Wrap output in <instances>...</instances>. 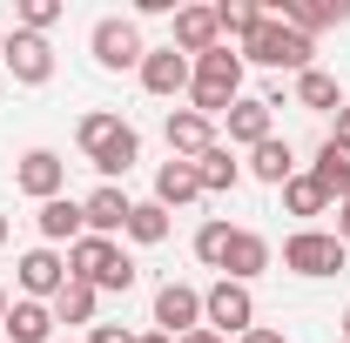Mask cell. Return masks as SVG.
<instances>
[{
  "instance_id": "277c9868",
  "label": "cell",
  "mask_w": 350,
  "mask_h": 343,
  "mask_svg": "<svg viewBox=\"0 0 350 343\" xmlns=\"http://www.w3.org/2000/svg\"><path fill=\"white\" fill-rule=\"evenodd\" d=\"M310 54H317V41H310V34H297V27H283L276 14H269L256 34L243 41V61H256V68H276V74H304Z\"/></svg>"
},
{
  "instance_id": "7c38bea8",
  "label": "cell",
  "mask_w": 350,
  "mask_h": 343,
  "mask_svg": "<svg viewBox=\"0 0 350 343\" xmlns=\"http://www.w3.org/2000/svg\"><path fill=\"white\" fill-rule=\"evenodd\" d=\"M14 182H21V195L54 202V195L68 189V162H61L54 148H27V155H21V169H14Z\"/></svg>"
},
{
  "instance_id": "d4e9b609",
  "label": "cell",
  "mask_w": 350,
  "mask_h": 343,
  "mask_svg": "<svg viewBox=\"0 0 350 343\" xmlns=\"http://www.w3.org/2000/svg\"><path fill=\"white\" fill-rule=\"evenodd\" d=\"M330 202H337V195H330V189H323L310 169H297L290 182H283V209H290V215H323Z\"/></svg>"
},
{
  "instance_id": "ab89813d",
  "label": "cell",
  "mask_w": 350,
  "mask_h": 343,
  "mask_svg": "<svg viewBox=\"0 0 350 343\" xmlns=\"http://www.w3.org/2000/svg\"><path fill=\"white\" fill-rule=\"evenodd\" d=\"M0 54H7V34H0Z\"/></svg>"
},
{
  "instance_id": "d6a6232c",
  "label": "cell",
  "mask_w": 350,
  "mask_h": 343,
  "mask_svg": "<svg viewBox=\"0 0 350 343\" xmlns=\"http://www.w3.org/2000/svg\"><path fill=\"white\" fill-rule=\"evenodd\" d=\"M337 243H344V249H350V195H344V202H337Z\"/></svg>"
},
{
  "instance_id": "836d02e7",
  "label": "cell",
  "mask_w": 350,
  "mask_h": 343,
  "mask_svg": "<svg viewBox=\"0 0 350 343\" xmlns=\"http://www.w3.org/2000/svg\"><path fill=\"white\" fill-rule=\"evenodd\" d=\"M175 343H229V337H216V330L202 323V330H189V337H175Z\"/></svg>"
},
{
  "instance_id": "60d3db41",
  "label": "cell",
  "mask_w": 350,
  "mask_h": 343,
  "mask_svg": "<svg viewBox=\"0 0 350 343\" xmlns=\"http://www.w3.org/2000/svg\"><path fill=\"white\" fill-rule=\"evenodd\" d=\"M68 343H75V337H68ZM81 343H88V337H81Z\"/></svg>"
},
{
  "instance_id": "8fae6325",
  "label": "cell",
  "mask_w": 350,
  "mask_h": 343,
  "mask_svg": "<svg viewBox=\"0 0 350 343\" xmlns=\"http://www.w3.org/2000/svg\"><path fill=\"white\" fill-rule=\"evenodd\" d=\"M155 330H162V337H189V330H202V290H189V283H162V290H155Z\"/></svg>"
},
{
  "instance_id": "ba28073f",
  "label": "cell",
  "mask_w": 350,
  "mask_h": 343,
  "mask_svg": "<svg viewBox=\"0 0 350 343\" xmlns=\"http://www.w3.org/2000/svg\"><path fill=\"white\" fill-rule=\"evenodd\" d=\"M14 283H21V297H34V303H54L61 290H68V256L61 249H27V256L14 262Z\"/></svg>"
},
{
  "instance_id": "52a82bcc",
  "label": "cell",
  "mask_w": 350,
  "mask_h": 343,
  "mask_svg": "<svg viewBox=\"0 0 350 343\" xmlns=\"http://www.w3.org/2000/svg\"><path fill=\"white\" fill-rule=\"evenodd\" d=\"M88 47H94V68H108V74L142 68V54H148V41H142V27H135L129 14H108V20H94Z\"/></svg>"
},
{
  "instance_id": "9a60e30c",
  "label": "cell",
  "mask_w": 350,
  "mask_h": 343,
  "mask_svg": "<svg viewBox=\"0 0 350 343\" xmlns=\"http://www.w3.org/2000/svg\"><path fill=\"white\" fill-rule=\"evenodd\" d=\"M269 115H276V108H269V101H262V94H243V101H229V115H222V128H229V148H256V141H269Z\"/></svg>"
},
{
  "instance_id": "4fadbf2b",
  "label": "cell",
  "mask_w": 350,
  "mask_h": 343,
  "mask_svg": "<svg viewBox=\"0 0 350 343\" xmlns=\"http://www.w3.org/2000/svg\"><path fill=\"white\" fill-rule=\"evenodd\" d=\"M162 135H169V155H175V162H196L202 148H216V141H222L216 122H209V115H196V108H175L169 122H162Z\"/></svg>"
},
{
  "instance_id": "d6986e66",
  "label": "cell",
  "mask_w": 350,
  "mask_h": 343,
  "mask_svg": "<svg viewBox=\"0 0 350 343\" xmlns=\"http://www.w3.org/2000/svg\"><path fill=\"white\" fill-rule=\"evenodd\" d=\"M7 343H54V310L34 297H14V310H7Z\"/></svg>"
},
{
  "instance_id": "4dcf8cb0",
  "label": "cell",
  "mask_w": 350,
  "mask_h": 343,
  "mask_svg": "<svg viewBox=\"0 0 350 343\" xmlns=\"http://www.w3.org/2000/svg\"><path fill=\"white\" fill-rule=\"evenodd\" d=\"M88 343H135V330H122V323H94Z\"/></svg>"
},
{
  "instance_id": "74e56055",
  "label": "cell",
  "mask_w": 350,
  "mask_h": 343,
  "mask_svg": "<svg viewBox=\"0 0 350 343\" xmlns=\"http://www.w3.org/2000/svg\"><path fill=\"white\" fill-rule=\"evenodd\" d=\"M344 343H350V310H344Z\"/></svg>"
},
{
  "instance_id": "8d00e7d4",
  "label": "cell",
  "mask_w": 350,
  "mask_h": 343,
  "mask_svg": "<svg viewBox=\"0 0 350 343\" xmlns=\"http://www.w3.org/2000/svg\"><path fill=\"white\" fill-rule=\"evenodd\" d=\"M7 310H14V297H7V283H0V323H7Z\"/></svg>"
},
{
  "instance_id": "8992f818",
  "label": "cell",
  "mask_w": 350,
  "mask_h": 343,
  "mask_svg": "<svg viewBox=\"0 0 350 343\" xmlns=\"http://www.w3.org/2000/svg\"><path fill=\"white\" fill-rule=\"evenodd\" d=\"M344 262H350V249L337 243V229H297L283 243V269L290 276H337Z\"/></svg>"
},
{
  "instance_id": "9c48e42d",
  "label": "cell",
  "mask_w": 350,
  "mask_h": 343,
  "mask_svg": "<svg viewBox=\"0 0 350 343\" xmlns=\"http://www.w3.org/2000/svg\"><path fill=\"white\" fill-rule=\"evenodd\" d=\"M0 61H7V74L21 87H47L54 81V47H47V34H21V27H14Z\"/></svg>"
},
{
  "instance_id": "ffe728a7",
  "label": "cell",
  "mask_w": 350,
  "mask_h": 343,
  "mask_svg": "<svg viewBox=\"0 0 350 343\" xmlns=\"http://www.w3.org/2000/svg\"><path fill=\"white\" fill-rule=\"evenodd\" d=\"M196 182H202V195H229V189L243 182V162H236V148H229V141L202 148V155H196Z\"/></svg>"
},
{
  "instance_id": "f1b7e54d",
  "label": "cell",
  "mask_w": 350,
  "mask_h": 343,
  "mask_svg": "<svg viewBox=\"0 0 350 343\" xmlns=\"http://www.w3.org/2000/svg\"><path fill=\"white\" fill-rule=\"evenodd\" d=\"M229 236H236V229H229V222H202V229H196V256L209 262V269H222V256H229Z\"/></svg>"
},
{
  "instance_id": "e575fe53",
  "label": "cell",
  "mask_w": 350,
  "mask_h": 343,
  "mask_svg": "<svg viewBox=\"0 0 350 343\" xmlns=\"http://www.w3.org/2000/svg\"><path fill=\"white\" fill-rule=\"evenodd\" d=\"M330 135H337V141H350V101L337 108V128H330Z\"/></svg>"
},
{
  "instance_id": "f35d334b",
  "label": "cell",
  "mask_w": 350,
  "mask_h": 343,
  "mask_svg": "<svg viewBox=\"0 0 350 343\" xmlns=\"http://www.w3.org/2000/svg\"><path fill=\"white\" fill-rule=\"evenodd\" d=\"M0 243H7V215H0Z\"/></svg>"
},
{
  "instance_id": "cb8c5ba5",
  "label": "cell",
  "mask_w": 350,
  "mask_h": 343,
  "mask_svg": "<svg viewBox=\"0 0 350 343\" xmlns=\"http://www.w3.org/2000/svg\"><path fill=\"white\" fill-rule=\"evenodd\" d=\"M290 94H297V108H310V115H337L344 108V87H337V74H323V68H304Z\"/></svg>"
},
{
  "instance_id": "e0dca14e",
  "label": "cell",
  "mask_w": 350,
  "mask_h": 343,
  "mask_svg": "<svg viewBox=\"0 0 350 343\" xmlns=\"http://www.w3.org/2000/svg\"><path fill=\"white\" fill-rule=\"evenodd\" d=\"M129 195H122V189H115V182H101V189H94V195H81V215H88V236H122V229H129Z\"/></svg>"
},
{
  "instance_id": "44dd1931",
  "label": "cell",
  "mask_w": 350,
  "mask_h": 343,
  "mask_svg": "<svg viewBox=\"0 0 350 343\" xmlns=\"http://www.w3.org/2000/svg\"><path fill=\"white\" fill-rule=\"evenodd\" d=\"M196 195H202V182H196V162H162V169H155V202H162V209H189V202H196Z\"/></svg>"
},
{
  "instance_id": "7a4b0ae2",
  "label": "cell",
  "mask_w": 350,
  "mask_h": 343,
  "mask_svg": "<svg viewBox=\"0 0 350 343\" xmlns=\"http://www.w3.org/2000/svg\"><path fill=\"white\" fill-rule=\"evenodd\" d=\"M189 68H196V74H189V108L209 115V122H222L229 101H243V54L222 41V47H209V54H196Z\"/></svg>"
},
{
  "instance_id": "d590c367",
  "label": "cell",
  "mask_w": 350,
  "mask_h": 343,
  "mask_svg": "<svg viewBox=\"0 0 350 343\" xmlns=\"http://www.w3.org/2000/svg\"><path fill=\"white\" fill-rule=\"evenodd\" d=\"M135 343H175V337H162V330H142V337H135Z\"/></svg>"
},
{
  "instance_id": "7402d4cb",
  "label": "cell",
  "mask_w": 350,
  "mask_h": 343,
  "mask_svg": "<svg viewBox=\"0 0 350 343\" xmlns=\"http://www.w3.org/2000/svg\"><path fill=\"white\" fill-rule=\"evenodd\" d=\"M243 175H256V182H269V189H283V182L297 175V148L269 135V141H256V148H250V169H243Z\"/></svg>"
},
{
  "instance_id": "ac0fdd59",
  "label": "cell",
  "mask_w": 350,
  "mask_h": 343,
  "mask_svg": "<svg viewBox=\"0 0 350 343\" xmlns=\"http://www.w3.org/2000/svg\"><path fill=\"white\" fill-rule=\"evenodd\" d=\"M262 269H269V243H262L256 229H236L229 236V256H222V276L229 283H256Z\"/></svg>"
},
{
  "instance_id": "6da1fadb",
  "label": "cell",
  "mask_w": 350,
  "mask_h": 343,
  "mask_svg": "<svg viewBox=\"0 0 350 343\" xmlns=\"http://www.w3.org/2000/svg\"><path fill=\"white\" fill-rule=\"evenodd\" d=\"M75 141H81L88 169L101 175V182H115V175H129L135 162H142V135H135L122 115H108V108L81 115V122H75Z\"/></svg>"
},
{
  "instance_id": "484cf974",
  "label": "cell",
  "mask_w": 350,
  "mask_h": 343,
  "mask_svg": "<svg viewBox=\"0 0 350 343\" xmlns=\"http://www.w3.org/2000/svg\"><path fill=\"white\" fill-rule=\"evenodd\" d=\"M129 243H142V249H155V243H169V209L148 195V202H135L129 209V229H122Z\"/></svg>"
},
{
  "instance_id": "5bb4252c",
  "label": "cell",
  "mask_w": 350,
  "mask_h": 343,
  "mask_svg": "<svg viewBox=\"0 0 350 343\" xmlns=\"http://www.w3.org/2000/svg\"><path fill=\"white\" fill-rule=\"evenodd\" d=\"M169 47H182L189 61H196V54H209V47H222L216 7H175V34H169Z\"/></svg>"
},
{
  "instance_id": "4316f807",
  "label": "cell",
  "mask_w": 350,
  "mask_h": 343,
  "mask_svg": "<svg viewBox=\"0 0 350 343\" xmlns=\"http://www.w3.org/2000/svg\"><path fill=\"white\" fill-rule=\"evenodd\" d=\"M94 297H101V290H88V283H68V290L47 303V310H54V323L81 330V323H94Z\"/></svg>"
},
{
  "instance_id": "603a6c76",
  "label": "cell",
  "mask_w": 350,
  "mask_h": 343,
  "mask_svg": "<svg viewBox=\"0 0 350 343\" xmlns=\"http://www.w3.org/2000/svg\"><path fill=\"white\" fill-rule=\"evenodd\" d=\"M310 175H317V182H323V189L344 202V195H350V141L323 135V141H317V162H310Z\"/></svg>"
},
{
  "instance_id": "83f0119b",
  "label": "cell",
  "mask_w": 350,
  "mask_h": 343,
  "mask_svg": "<svg viewBox=\"0 0 350 343\" xmlns=\"http://www.w3.org/2000/svg\"><path fill=\"white\" fill-rule=\"evenodd\" d=\"M216 20H222V34H229V41H250L262 20H269V7H256V0H222Z\"/></svg>"
},
{
  "instance_id": "f546056e",
  "label": "cell",
  "mask_w": 350,
  "mask_h": 343,
  "mask_svg": "<svg viewBox=\"0 0 350 343\" xmlns=\"http://www.w3.org/2000/svg\"><path fill=\"white\" fill-rule=\"evenodd\" d=\"M54 20H61V0H21V14H14L21 34H47Z\"/></svg>"
},
{
  "instance_id": "5b68a950",
  "label": "cell",
  "mask_w": 350,
  "mask_h": 343,
  "mask_svg": "<svg viewBox=\"0 0 350 343\" xmlns=\"http://www.w3.org/2000/svg\"><path fill=\"white\" fill-rule=\"evenodd\" d=\"M202 323L216 330V337H243V330H256V297H250V283H229L216 276L209 290H202Z\"/></svg>"
},
{
  "instance_id": "30bf717a",
  "label": "cell",
  "mask_w": 350,
  "mask_h": 343,
  "mask_svg": "<svg viewBox=\"0 0 350 343\" xmlns=\"http://www.w3.org/2000/svg\"><path fill=\"white\" fill-rule=\"evenodd\" d=\"M135 74H142V87H148L155 101H175V94H189V74H196V68H189L182 47H148Z\"/></svg>"
},
{
  "instance_id": "1f68e13d",
  "label": "cell",
  "mask_w": 350,
  "mask_h": 343,
  "mask_svg": "<svg viewBox=\"0 0 350 343\" xmlns=\"http://www.w3.org/2000/svg\"><path fill=\"white\" fill-rule=\"evenodd\" d=\"M236 343H290V337H283V330H269V323H256V330H243Z\"/></svg>"
},
{
  "instance_id": "3957f363",
  "label": "cell",
  "mask_w": 350,
  "mask_h": 343,
  "mask_svg": "<svg viewBox=\"0 0 350 343\" xmlns=\"http://www.w3.org/2000/svg\"><path fill=\"white\" fill-rule=\"evenodd\" d=\"M135 276H142V269L122 256V243H115V236H81V243H68V283L108 290V297H129Z\"/></svg>"
},
{
  "instance_id": "2e32d148",
  "label": "cell",
  "mask_w": 350,
  "mask_h": 343,
  "mask_svg": "<svg viewBox=\"0 0 350 343\" xmlns=\"http://www.w3.org/2000/svg\"><path fill=\"white\" fill-rule=\"evenodd\" d=\"M34 229H41L47 249H61V243H81V236H88V215H81V202H75V195H54V202H41Z\"/></svg>"
}]
</instances>
